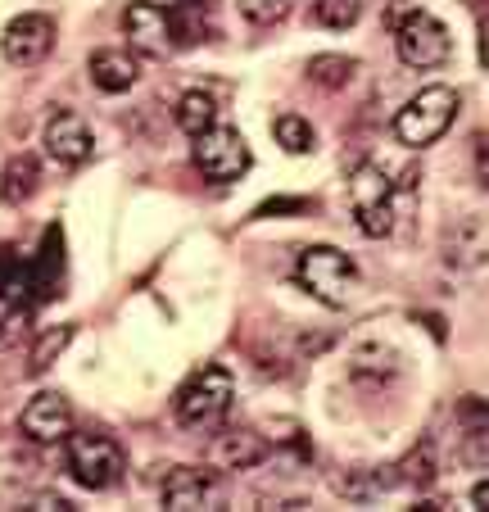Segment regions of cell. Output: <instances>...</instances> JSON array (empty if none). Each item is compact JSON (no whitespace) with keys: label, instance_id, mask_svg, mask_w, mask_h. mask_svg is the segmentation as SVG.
I'll return each instance as SVG.
<instances>
[{"label":"cell","instance_id":"12","mask_svg":"<svg viewBox=\"0 0 489 512\" xmlns=\"http://www.w3.org/2000/svg\"><path fill=\"white\" fill-rule=\"evenodd\" d=\"M163 508L195 512V508H218V481L200 467H173L163 481Z\"/></svg>","mask_w":489,"mask_h":512},{"label":"cell","instance_id":"6","mask_svg":"<svg viewBox=\"0 0 489 512\" xmlns=\"http://www.w3.org/2000/svg\"><path fill=\"white\" fill-rule=\"evenodd\" d=\"M394 50H399V59L408 68H440L453 55V37L435 14L413 10L403 14L399 28H394Z\"/></svg>","mask_w":489,"mask_h":512},{"label":"cell","instance_id":"1","mask_svg":"<svg viewBox=\"0 0 489 512\" xmlns=\"http://www.w3.org/2000/svg\"><path fill=\"white\" fill-rule=\"evenodd\" d=\"M299 286L313 300H322L326 309H349V300L358 290V268L336 245H313V250L299 254Z\"/></svg>","mask_w":489,"mask_h":512},{"label":"cell","instance_id":"18","mask_svg":"<svg viewBox=\"0 0 489 512\" xmlns=\"http://www.w3.org/2000/svg\"><path fill=\"white\" fill-rule=\"evenodd\" d=\"M354 73H358V59H345V55H317L313 64H308V78H313L317 87H326V91L345 87Z\"/></svg>","mask_w":489,"mask_h":512},{"label":"cell","instance_id":"7","mask_svg":"<svg viewBox=\"0 0 489 512\" xmlns=\"http://www.w3.org/2000/svg\"><path fill=\"white\" fill-rule=\"evenodd\" d=\"M195 168H200L209 182H236V177L250 168V145H245V136H240L236 127L213 123L195 136Z\"/></svg>","mask_w":489,"mask_h":512},{"label":"cell","instance_id":"13","mask_svg":"<svg viewBox=\"0 0 489 512\" xmlns=\"http://www.w3.org/2000/svg\"><path fill=\"white\" fill-rule=\"evenodd\" d=\"M91 127L82 123L77 114H55L46 123V155L55 159V164L64 168H77V164H87L91 159Z\"/></svg>","mask_w":489,"mask_h":512},{"label":"cell","instance_id":"4","mask_svg":"<svg viewBox=\"0 0 489 512\" xmlns=\"http://www.w3.org/2000/svg\"><path fill=\"white\" fill-rule=\"evenodd\" d=\"M68 440V472H73V481L82 485V490H114L118 481H123L127 472V458L123 449H118V440H109V435H64Z\"/></svg>","mask_w":489,"mask_h":512},{"label":"cell","instance_id":"2","mask_svg":"<svg viewBox=\"0 0 489 512\" xmlns=\"http://www.w3.org/2000/svg\"><path fill=\"white\" fill-rule=\"evenodd\" d=\"M453 118H458V91L453 87H422L399 114H394V136H399L408 150H422V145L440 141V136L449 132Z\"/></svg>","mask_w":489,"mask_h":512},{"label":"cell","instance_id":"9","mask_svg":"<svg viewBox=\"0 0 489 512\" xmlns=\"http://www.w3.org/2000/svg\"><path fill=\"white\" fill-rule=\"evenodd\" d=\"M123 28H127V37H132V46L145 50V55H168V50L177 46V19L163 10V5H150V0L127 5Z\"/></svg>","mask_w":489,"mask_h":512},{"label":"cell","instance_id":"3","mask_svg":"<svg viewBox=\"0 0 489 512\" xmlns=\"http://www.w3.org/2000/svg\"><path fill=\"white\" fill-rule=\"evenodd\" d=\"M231 399H236V386H231L227 368L209 363L177 390V422L195 426V431H213L231 413Z\"/></svg>","mask_w":489,"mask_h":512},{"label":"cell","instance_id":"23","mask_svg":"<svg viewBox=\"0 0 489 512\" xmlns=\"http://www.w3.org/2000/svg\"><path fill=\"white\" fill-rule=\"evenodd\" d=\"M195 5H200V0H195Z\"/></svg>","mask_w":489,"mask_h":512},{"label":"cell","instance_id":"8","mask_svg":"<svg viewBox=\"0 0 489 512\" xmlns=\"http://www.w3.org/2000/svg\"><path fill=\"white\" fill-rule=\"evenodd\" d=\"M0 50L10 64H23V68H37L41 59L55 50V23L46 14H19V19L5 28L0 37Z\"/></svg>","mask_w":489,"mask_h":512},{"label":"cell","instance_id":"16","mask_svg":"<svg viewBox=\"0 0 489 512\" xmlns=\"http://www.w3.org/2000/svg\"><path fill=\"white\" fill-rule=\"evenodd\" d=\"M213 458L222 467H254V463H263V440L254 431H227V435H218Z\"/></svg>","mask_w":489,"mask_h":512},{"label":"cell","instance_id":"10","mask_svg":"<svg viewBox=\"0 0 489 512\" xmlns=\"http://www.w3.org/2000/svg\"><path fill=\"white\" fill-rule=\"evenodd\" d=\"M19 426L28 440H37V445H55V440H64V435L73 431V408H68L64 395L46 390V395H37L28 408H23Z\"/></svg>","mask_w":489,"mask_h":512},{"label":"cell","instance_id":"5","mask_svg":"<svg viewBox=\"0 0 489 512\" xmlns=\"http://www.w3.org/2000/svg\"><path fill=\"white\" fill-rule=\"evenodd\" d=\"M349 204H354V218L367 236L394 232V182L381 164L354 168V177H349Z\"/></svg>","mask_w":489,"mask_h":512},{"label":"cell","instance_id":"19","mask_svg":"<svg viewBox=\"0 0 489 512\" xmlns=\"http://www.w3.org/2000/svg\"><path fill=\"white\" fill-rule=\"evenodd\" d=\"M272 132H277V141L286 145L290 155H308V150H313V145H317L313 127H308L299 114H281L277 123H272Z\"/></svg>","mask_w":489,"mask_h":512},{"label":"cell","instance_id":"11","mask_svg":"<svg viewBox=\"0 0 489 512\" xmlns=\"http://www.w3.org/2000/svg\"><path fill=\"white\" fill-rule=\"evenodd\" d=\"M28 318H32V281L28 268H14L10 277H0V349L19 345Z\"/></svg>","mask_w":489,"mask_h":512},{"label":"cell","instance_id":"14","mask_svg":"<svg viewBox=\"0 0 489 512\" xmlns=\"http://www.w3.org/2000/svg\"><path fill=\"white\" fill-rule=\"evenodd\" d=\"M136 78H141V64H136V55H127V50H96V55H91V82H96L100 91H109V96L132 91Z\"/></svg>","mask_w":489,"mask_h":512},{"label":"cell","instance_id":"22","mask_svg":"<svg viewBox=\"0 0 489 512\" xmlns=\"http://www.w3.org/2000/svg\"><path fill=\"white\" fill-rule=\"evenodd\" d=\"M240 14L250 23H277L290 14V0H240Z\"/></svg>","mask_w":489,"mask_h":512},{"label":"cell","instance_id":"21","mask_svg":"<svg viewBox=\"0 0 489 512\" xmlns=\"http://www.w3.org/2000/svg\"><path fill=\"white\" fill-rule=\"evenodd\" d=\"M73 340V327H55V331H46V340H41L37 349H32V372H46L50 368V358L59 354V349Z\"/></svg>","mask_w":489,"mask_h":512},{"label":"cell","instance_id":"17","mask_svg":"<svg viewBox=\"0 0 489 512\" xmlns=\"http://www.w3.org/2000/svg\"><path fill=\"white\" fill-rule=\"evenodd\" d=\"M218 123V105H213L209 91H186L182 100H177V127H182L186 136H200L204 127Z\"/></svg>","mask_w":489,"mask_h":512},{"label":"cell","instance_id":"20","mask_svg":"<svg viewBox=\"0 0 489 512\" xmlns=\"http://www.w3.org/2000/svg\"><path fill=\"white\" fill-rule=\"evenodd\" d=\"M363 14V0H313V19L322 28H349Z\"/></svg>","mask_w":489,"mask_h":512},{"label":"cell","instance_id":"15","mask_svg":"<svg viewBox=\"0 0 489 512\" xmlns=\"http://www.w3.org/2000/svg\"><path fill=\"white\" fill-rule=\"evenodd\" d=\"M41 182V168L32 155H19L5 164V173H0V204H23L32 191H37Z\"/></svg>","mask_w":489,"mask_h":512}]
</instances>
